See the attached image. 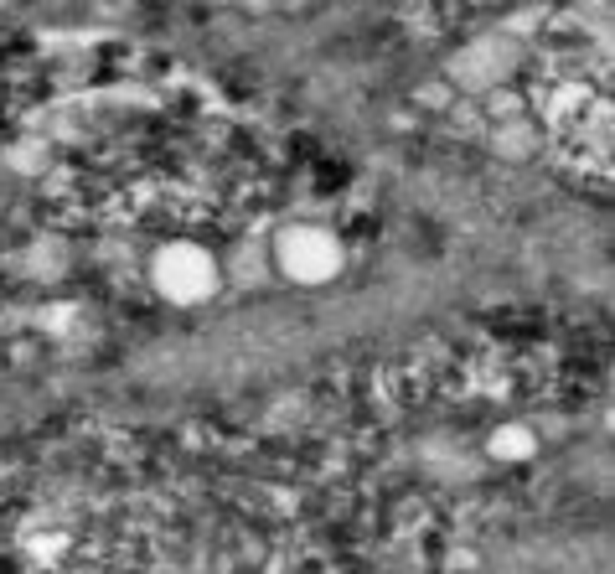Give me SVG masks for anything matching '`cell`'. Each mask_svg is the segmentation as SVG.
<instances>
[{"instance_id": "2", "label": "cell", "mask_w": 615, "mask_h": 574, "mask_svg": "<svg viewBox=\"0 0 615 574\" xmlns=\"http://www.w3.org/2000/svg\"><path fill=\"white\" fill-rule=\"evenodd\" d=\"M274 259H280V269L290 280L316 285V280H326L336 269V244L326 233H316V228H290L280 244H274Z\"/></svg>"}, {"instance_id": "1", "label": "cell", "mask_w": 615, "mask_h": 574, "mask_svg": "<svg viewBox=\"0 0 615 574\" xmlns=\"http://www.w3.org/2000/svg\"><path fill=\"white\" fill-rule=\"evenodd\" d=\"M528 104L543 145L579 181H610V6L569 0L533 47Z\"/></svg>"}, {"instance_id": "3", "label": "cell", "mask_w": 615, "mask_h": 574, "mask_svg": "<svg viewBox=\"0 0 615 574\" xmlns=\"http://www.w3.org/2000/svg\"><path fill=\"white\" fill-rule=\"evenodd\" d=\"M491 456H507V461L533 456V435L528 430H497V435H491Z\"/></svg>"}]
</instances>
